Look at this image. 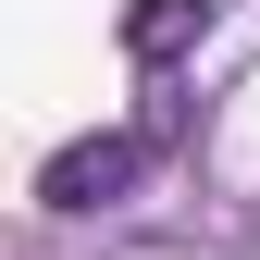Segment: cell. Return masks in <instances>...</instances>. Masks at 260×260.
Instances as JSON below:
<instances>
[{
    "label": "cell",
    "mask_w": 260,
    "mask_h": 260,
    "mask_svg": "<svg viewBox=\"0 0 260 260\" xmlns=\"http://www.w3.org/2000/svg\"><path fill=\"white\" fill-rule=\"evenodd\" d=\"M199 25H211V0H137V13H124V50H137V62H174Z\"/></svg>",
    "instance_id": "7a4b0ae2"
},
{
    "label": "cell",
    "mask_w": 260,
    "mask_h": 260,
    "mask_svg": "<svg viewBox=\"0 0 260 260\" xmlns=\"http://www.w3.org/2000/svg\"><path fill=\"white\" fill-rule=\"evenodd\" d=\"M137 161H149V137H75V149L38 174V199H50V211H100V199L137 186Z\"/></svg>",
    "instance_id": "6da1fadb"
}]
</instances>
